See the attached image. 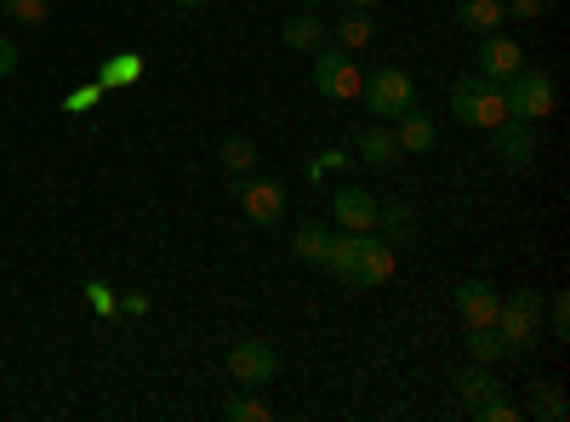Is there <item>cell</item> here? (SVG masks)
<instances>
[{
  "mask_svg": "<svg viewBox=\"0 0 570 422\" xmlns=\"http://www.w3.org/2000/svg\"><path fill=\"white\" fill-rule=\"evenodd\" d=\"M343 7H348V12H371V7H376V0H343Z\"/></svg>",
  "mask_w": 570,
  "mask_h": 422,
  "instance_id": "cell-33",
  "label": "cell"
},
{
  "mask_svg": "<svg viewBox=\"0 0 570 422\" xmlns=\"http://www.w3.org/2000/svg\"><path fill=\"white\" fill-rule=\"evenodd\" d=\"M371 228H383V241H389V246H411V241H416V217H411L405 200L376 206V223H371Z\"/></svg>",
  "mask_w": 570,
  "mask_h": 422,
  "instance_id": "cell-17",
  "label": "cell"
},
{
  "mask_svg": "<svg viewBox=\"0 0 570 422\" xmlns=\"http://www.w3.org/2000/svg\"><path fill=\"white\" fill-rule=\"evenodd\" d=\"M354 149H360V160H365V166H389V160L400 155V144H394V131H389V126L360 131V144H354Z\"/></svg>",
  "mask_w": 570,
  "mask_h": 422,
  "instance_id": "cell-18",
  "label": "cell"
},
{
  "mask_svg": "<svg viewBox=\"0 0 570 422\" xmlns=\"http://www.w3.org/2000/svg\"><path fill=\"white\" fill-rule=\"evenodd\" d=\"M297 7H320V0H297Z\"/></svg>",
  "mask_w": 570,
  "mask_h": 422,
  "instance_id": "cell-35",
  "label": "cell"
},
{
  "mask_svg": "<svg viewBox=\"0 0 570 422\" xmlns=\"http://www.w3.org/2000/svg\"><path fill=\"white\" fill-rule=\"evenodd\" d=\"M491 155L502 160V166H531L537 160V126L531 120H497L491 126Z\"/></svg>",
  "mask_w": 570,
  "mask_h": 422,
  "instance_id": "cell-8",
  "label": "cell"
},
{
  "mask_svg": "<svg viewBox=\"0 0 570 422\" xmlns=\"http://www.w3.org/2000/svg\"><path fill=\"white\" fill-rule=\"evenodd\" d=\"M468 354L480 365H497V360H508V343H502L497 325H468Z\"/></svg>",
  "mask_w": 570,
  "mask_h": 422,
  "instance_id": "cell-20",
  "label": "cell"
},
{
  "mask_svg": "<svg viewBox=\"0 0 570 422\" xmlns=\"http://www.w3.org/2000/svg\"><path fill=\"white\" fill-rule=\"evenodd\" d=\"M508 18H542V0H502Z\"/></svg>",
  "mask_w": 570,
  "mask_h": 422,
  "instance_id": "cell-30",
  "label": "cell"
},
{
  "mask_svg": "<svg viewBox=\"0 0 570 422\" xmlns=\"http://www.w3.org/2000/svg\"><path fill=\"white\" fill-rule=\"evenodd\" d=\"M451 383H456V394H462L468 405H473V400H485V394L497 389V383H491V365H480V360H473V365H462Z\"/></svg>",
  "mask_w": 570,
  "mask_h": 422,
  "instance_id": "cell-21",
  "label": "cell"
},
{
  "mask_svg": "<svg viewBox=\"0 0 570 422\" xmlns=\"http://www.w3.org/2000/svg\"><path fill=\"white\" fill-rule=\"evenodd\" d=\"M451 303H456L462 325H497V308H502V297L485 286V279H462V286L451 292Z\"/></svg>",
  "mask_w": 570,
  "mask_h": 422,
  "instance_id": "cell-11",
  "label": "cell"
},
{
  "mask_svg": "<svg viewBox=\"0 0 570 422\" xmlns=\"http://www.w3.org/2000/svg\"><path fill=\"white\" fill-rule=\"evenodd\" d=\"M537 325H542V297H537V292H513V297H502V308H497V332H502L508 354L531 349V343H537Z\"/></svg>",
  "mask_w": 570,
  "mask_h": 422,
  "instance_id": "cell-5",
  "label": "cell"
},
{
  "mask_svg": "<svg viewBox=\"0 0 570 422\" xmlns=\"http://www.w3.org/2000/svg\"><path fill=\"white\" fill-rule=\"evenodd\" d=\"M473 63H480V75L485 80H508V75H519V69H525V46H519L513 35H480V58H473Z\"/></svg>",
  "mask_w": 570,
  "mask_h": 422,
  "instance_id": "cell-9",
  "label": "cell"
},
{
  "mask_svg": "<svg viewBox=\"0 0 570 422\" xmlns=\"http://www.w3.org/2000/svg\"><path fill=\"white\" fill-rule=\"evenodd\" d=\"M274 371H279V354H274L263 337H246V343L228 349V377L240 383V389H263Z\"/></svg>",
  "mask_w": 570,
  "mask_h": 422,
  "instance_id": "cell-6",
  "label": "cell"
},
{
  "mask_svg": "<svg viewBox=\"0 0 570 422\" xmlns=\"http://www.w3.org/2000/svg\"><path fill=\"white\" fill-rule=\"evenodd\" d=\"M360 241L365 234H354V228H343V234H331V246H325V263L320 268H331L343 279V286H354V263H360Z\"/></svg>",
  "mask_w": 570,
  "mask_h": 422,
  "instance_id": "cell-14",
  "label": "cell"
},
{
  "mask_svg": "<svg viewBox=\"0 0 570 422\" xmlns=\"http://www.w3.org/2000/svg\"><path fill=\"white\" fill-rule=\"evenodd\" d=\"M451 115L462 120V126H497V120H508V104H502V86L497 80H485L480 69L473 75H462L456 86H451Z\"/></svg>",
  "mask_w": 570,
  "mask_h": 422,
  "instance_id": "cell-1",
  "label": "cell"
},
{
  "mask_svg": "<svg viewBox=\"0 0 570 422\" xmlns=\"http://www.w3.org/2000/svg\"><path fill=\"white\" fill-rule=\"evenodd\" d=\"M548 320H553V337H570V303H564V297L553 303V314H548Z\"/></svg>",
  "mask_w": 570,
  "mask_h": 422,
  "instance_id": "cell-31",
  "label": "cell"
},
{
  "mask_svg": "<svg viewBox=\"0 0 570 422\" xmlns=\"http://www.w3.org/2000/svg\"><path fill=\"white\" fill-rule=\"evenodd\" d=\"M360 98H365V109H371L376 120H400V115L416 104V80H411L405 69H376V75L360 80Z\"/></svg>",
  "mask_w": 570,
  "mask_h": 422,
  "instance_id": "cell-3",
  "label": "cell"
},
{
  "mask_svg": "<svg viewBox=\"0 0 570 422\" xmlns=\"http://www.w3.org/2000/svg\"><path fill=\"white\" fill-rule=\"evenodd\" d=\"M434 137H440V131H434V120H428V115H422L416 104H411V109L400 115V131H394L400 155H428V149H434Z\"/></svg>",
  "mask_w": 570,
  "mask_h": 422,
  "instance_id": "cell-13",
  "label": "cell"
},
{
  "mask_svg": "<svg viewBox=\"0 0 570 422\" xmlns=\"http://www.w3.org/2000/svg\"><path fill=\"white\" fill-rule=\"evenodd\" d=\"M371 35H376V23H371L365 12H348V18H343V29H337V40L348 46V52H360V46H371Z\"/></svg>",
  "mask_w": 570,
  "mask_h": 422,
  "instance_id": "cell-26",
  "label": "cell"
},
{
  "mask_svg": "<svg viewBox=\"0 0 570 422\" xmlns=\"http://www.w3.org/2000/svg\"><path fill=\"white\" fill-rule=\"evenodd\" d=\"M137 75H142V58H131V52H115V58L98 69V86H104V91H115V86H131Z\"/></svg>",
  "mask_w": 570,
  "mask_h": 422,
  "instance_id": "cell-23",
  "label": "cell"
},
{
  "mask_svg": "<svg viewBox=\"0 0 570 422\" xmlns=\"http://www.w3.org/2000/svg\"><path fill=\"white\" fill-rule=\"evenodd\" d=\"M531 416H542V422H564V394H559V389H537V394H531Z\"/></svg>",
  "mask_w": 570,
  "mask_h": 422,
  "instance_id": "cell-27",
  "label": "cell"
},
{
  "mask_svg": "<svg viewBox=\"0 0 570 422\" xmlns=\"http://www.w3.org/2000/svg\"><path fill=\"white\" fill-rule=\"evenodd\" d=\"M217 166H223L228 177H246V171L257 166V144H252V137H223V149H217Z\"/></svg>",
  "mask_w": 570,
  "mask_h": 422,
  "instance_id": "cell-19",
  "label": "cell"
},
{
  "mask_svg": "<svg viewBox=\"0 0 570 422\" xmlns=\"http://www.w3.org/2000/svg\"><path fill=\"white\" fill-rule=\"evenodd\" d=\"M98 98H104V86H98V80H91V86H80V91H69V98H63V109H69V115H80V109H91V104H98Z\"/></svg>",
  "mask_w": 570,
  "mask_h": 422,
  "instance_id": "cell-29",
  "label": "cell"
},
{
  "mask_svg": "<svg viewBox=\"0 0 570 422\" xmlns=\"http://www.w3.org/2000/svg\"><path fill=\"white\" fill-rule=\"evenodd\" d=\"M0 12H12L18 23H46V0H0Z\"/></svg>",
  "mask_w": 570,
  "mask_h": 422,
  "instance_id": "cell-28",
  "label": "cell"
},
{
  "mask_svg": "<svg viewBox=\"0 0 570 422\" xmlns=\"http://www.w3.org/2000/svg\"><path fill=\"white\" fill-rule=\"evenodd\" d=\"M360 63H354V52L348 46H331V52H314V91L320 98H331V104H354L360 98Z\"/></svg>",
  "mask_w": 570,
  "mask_h": 422,
  "instance_id": "cell-4",
  "label": "cell"
},
{
  "mask_svg": "<svg viewBox=\"0 0 570 422\" xmlns=\"http://www.w3.org/2000/svg\"><path fill=\"white\" fill-rule=\"evenodd\" d=\"M279 40L285 46H292V52H320V46H325V23L303 7L297 18H285V29H279Z\"/></svg>",
  "mask_w": 570,
  "mask_h": 422,
  "instance_id": "cell-16",
  "label": "cell"
},
{
  "mask_svg": "<svg viewBox=\"0 0 570 422\" xmlns=\"http://www.w3.org/2000/svg\"><path fill=\"white\" fill-rule=\"evenodd\" d=\"M325 246H331V228H325V223H303L297 241H292V252H297L303 263H325Z\"/></svg>",
  "mask_w": 570,
  "mask_h": 422,
  "instance_id": "cell-22",
  "label": "cell"
},
{
  "mask_svg": "<svg viewBox=\"0 0 570 422\" xmlns=\"http://www.w3.org/2000/svg\"><path fill=\"white\" fill-rule=\"evenodd\" d=\"M171 7H188V12H195V7H206V0H171Z\"/></svg>",
  "mask_w": 570,
  "mask_h": 422,
  "instance_id": "cell-34",
  "label": "cell"
},
{
  "mask_svg": "<svg viewBox=\"0 0 570 422\" xmlns=\"http://www.w3.org/2000/svg\"><path fill=\"white\" fill-rule=\"evenodd\" d=\"M394 246L383 241V234H371L365 228V241H360V263H354V292H371V286H383V279L394 274Z\"/></svg>",
  "mask_w": 570,
  "mask_h": 422,
  "instance_id": "cell-10",
  "label": "cell"
},
{
  "mask_svg": "<svg viewBox=\"0 0 570 422\" xmlns=\"http://www.w3.org/2000/svg\"><path fill=\"white\" fill-rule=\"evenodd\" d=\"M456 23L473 35H497L508 23V12H502V0H456Z\"/></svg>",
  "mask_w": 570,
  "mask_h": 422,
  "instance_id": "cell-15",
  "label": "cell"
},
{
  "mask_svg": "<svg viewBox=\"0 0 570 422\" xmlns=\"http://www.w3.org/2000/svg\"><path fill=\"white\" fill-rule=\"evenodd\" d=\"M468 416H473V422H513V416H519V405H513V400H502V394L491 389L485 400H473V405H468Z\"/></svg>",
  "mask_w": 570,
  "mask_h": 422,
  "instance_id": "cell-24",
  "label": "cell"
},
{
  "mask_svg": "<svg viewBox=\"0 0 570 422\" xmlns=\"http://www.w3.org/2000/svg\"><path fill=\"white\" fill-rule=\"evenodd\" d=\"M12 69H18V46H12L7 35H0V80H7Z\"/></svg>",
  "mask_w": 570,
  "mask_h": 422,
  "instance_id": "cell-32",
  "label": "cell"
},
{
  "mask_svg": "<svg viewBox=\"0 0 570 422\" xmlns=\"http://www.w3.org/2000/svg\"><path fill=\"white\" fill-rule=\"evenodd\" d=\"M502 104H508V115L513 120H548L553 115V75H542V69H519V75H508L502 80Z\"/></svg>",
  "mask_w": 570,
  "mask_h": 422,
  "instance_id": "cell-2",
  "label": "cell"
},
{
  "mask_svg": "<svg viewBox=\"0 0 570 422\" xmlns=\"http://www.w3.org/2000/svg\"><path fill=\"white\" fill-rule=\"evenodd\" d=\"M223 416H228V422H268V400H257V394H234V400L223 405Z\"/></svg>",
  "mask_w": 570,
  "mask_h": 422,
  "instance_id": "cell-25",
  "label": "cell"
},
{
  "mask_svg": "<svg viewBox=\"0 0 570 422\" xmlns=\"http://www.w3.org/2000/svg\"><path fill=\"white\" fill-rule=\"evenodd\" d=\"M234 200H240V212H246L252 223H263V228L285 217V189H279L274 177H252V183L234 177Z\"/></svg>",
  "mask_w": 570,
  "mask_h": 422,
  "instance_id": "cell-7",
  "label": "cell"
},
{
  "mask_svg": "<svg viewBox=\"0 0 570 422\" xmlns=\"http://www.w3.org/2000/svg\"><path fill=\"white\" fill-rule=\"evenodd\" d=\"M331 212H337V223H343V228L365 234V228L376 223V195H365V189H354V183H348V189L331 195Z\"/></svg>",
  "mask_w": 570,
  "mask_h": 422,
  "instance_id": "cell-12",
  "label": "cell"
}]
</instances>
